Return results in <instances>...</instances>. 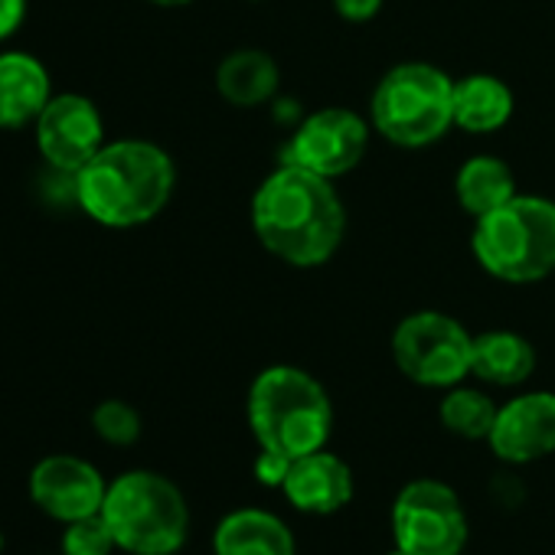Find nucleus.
Segmentation results:
<instances>
[{"label":"nucleus","mask_w":555,"mask_h":555,"mask_svg":"<svg viewBox=\"0 0 555 555\" xmlns=\"http://www.w3.org/2000/svg\"><path fill=\"white\" fill-rule=\"evenodd\" d=\"M258 245L292 268L327 264L347 238V206L334 180L282 160L251 193Z\"/></svg>","instance_id":"1"},{"label":"nucleus","mask_w":555,"mask_h":555,"mask_svg":"<svg viewBox=\"0 0 555 555\" xmlns=\"http://www.w3.org/2000/svg\"><path fill=\"white\" fill-rule=\"evenodd\" d=\"M173 186L177 167L160 144L118 138L73 177V203L105 229H138L167 209Z\"/></svg>","instance_id":"2"},{"label":"nucleus","mask_w":555,"mask_h":555,"mask_svg":"<svg viewBox=\"0 0 555 555\" xmlns=\"http://www.w3.org/2000/svg\"><path fill=\"white\" fill-rule=\"evenodd\" d=\"M245 418L258 448L278 451L292 461L327 448L334 435L331 392L314 373L292 363L264 366L251 379Z\"/></svg>","instance_id":"3"},{"label":"nucleus","mask_w":555,"mask_h":555,"mask_svg":"<svg viewBox=\"0 0 555 555\" xmlns=\"http://www.w3.org/2000/svg\"><path fill=\"white\" fill-rule=\"evenodd\" d=\"M470 251L503 285H535L555 271V199L516 193L500 209L474 219Z\"/></svg>","instance_id":"4"},{"label":"nucleus","mask_w":555,"mask_h":555,"mask_svg":"<svg viewBox=\"0 0 555 555\" xmlns=\"http://www.w3.org/2000/svg\"><path fill=\"white\" fill-rule=\"evenodd\" d=\"M373 131L405 151L431 147L454 128V79L431 63H399L373 89Z\"/></svg>","instance_id":"5"},{"label":"nucleus","mask_w":555,"mask_h":555,"mask_svg":"<svg viewBox=\"0 0 555 555\" xmlns=\"http://www.w3.org/2000/svg\"><path fill=\"white\" fill-rule=\"evenodd\" d=\"M102 516L128 555H177L190 535L183 490L157 470H128L108 483Z\"/></svg>","instance_id":"6"},{"label":"nucleus","mask_w":555,"mask_h":555,"mask_svg":"<svg viewBox=\"0 0 555 555\" xmlns=\"http://www.w3.org/2000/svg\"><path fill=\"white\" fill-rule=\"evenodd\" d=\"M399 373L425 389H451L470 376L474 334L444 311H412L392 331Z\"/></svg>","instance_id":"7"},{"label":"nucleus","mask_w":555,"mask_h":555,"mask_svg":"<svg viewBox=\"0 0 555 555\" xmlns=\"http://www.w3.org/2000/svg\"><path fill=\"white\" fill-rule=\"evenodd\" d=\"M470 535L457 490L435 477L409 480L392 503V539L412 555H461Z\"/></svg>","instance_id":"8"},{"label":"nucleus","mask_w":555,"mask_h":555,"mask_svg":"<svg viewBox=\"0 0 555 555\" xmlns=\"http://www.w3.org/2000/svg\"><path fill=\"white\" fill-rule=\"evenodd\" d=\"M370 134L373 125L366 115L340 105L318 108L295 128L285 160L327 180H340L363 164L370 151Z\"/></svg>","instance_id":"9"},{"label":"nucleus","mask_w":555,"mask_h":555,"mask_svg":"<svg viewBox=\"0 0 555 555\" xmlns=\"http://www.w3.org/2000/svg\"><path fill=\"white\" fill-rule=\"evenodd\" d=\"M34 141L50 170L76 177L105 144V118L89 95H53L34 125Z\"/></svg>","instance_id":"10"},{"label":"nucleus","mask_w":555,"mask_h":555,"mask_svg":"<svg viewBox=\"0 0 555 555\" xmlns=\"http://www.w3.org/2000/svg\"><path fill=\"white\" fill-rule=\"evenodd\" d=\"M108 480L76 454H50L30 470V500L60 522H76L102 513Z\"/></svg>","instance_id":"11"},{"label":"nucleus","mask_w":555,"mask_h":555,"mask_svg":"<svg viewBox=\"0 0 555 555\" xmlns=\"http://www.w3.org/2000/svg\"><path fill=\"white\" fill-rule=\"evenodd\" d=\"M487 448L506 464H532L555 451V392L532 389L496 409Z\"/></svg>","instance_id":"12"},{"label":"nucleus","mask_w":555,"mask_h":555,"mask_svg":"<svg viewBox=\"0 0 555 555\" xmlns=\"http://www.w3.org/2000/svg\"><path fill=\"white\" fill-rule=\"evenodd\" d=\"M353 490H357V480H353L350 464L327 448L295 457L282 483L285 500L298 513H308V516H331L344 509L353 500Z\"/></svg>","instance_id":"13"},{"label":"nucleus","mask_w":555,"mask_h":555,"mask_svg":"<svg viewBox=\"0 0 555 555\" xmlns=\"http://www.w3.org/2000/svg\"><path fill=\"white\" fill-rule=\"evenodd\" d=\"M53 99L50 69L24 50L0 53V131L34 128Z\"/></svg>","instance_id":"14"},{"label":"nucleus","mask_w":555,"mask_h":555,"mask_svg":"<svg viewBox=\"0 0 555 555\" xmlns=\"http://www.w3.org/2000/svg\"><path fill=\"white\" fill-rule=\"evenodd\" d=\"M212 555H298L295 529L271 509H229L212 532Z\"/></svg>","instance_id":"15"},{"label":"nucleus","mask_w":555,"mask_h":555,"mask_svg":"<svg viewBox=\"0 0 555 555\" xmlns=\"http://www.w3.org/2000/svg\"><path fill=\"white\" fill-rule=\"evenodd\" d=\"M282 86V69L274 56L258 47L232 50L216 66V92L232 108H258L274 99Z\"/></svg>","instance_id":"16"},{"label":"nucleus","mask_w":555,"mask_h":555,"mask_svg":"<svg viewBox=\"0 0 555 555\" xmlns=\"http://www.w3.org/2000/svg\"><path fill=\"white\" fill-rule=\"evenodd\" d=\"M516 112L513 89L493 73H470L454 79V128L467 134H493L509 125Z\"/></svg>","instance_id":"17"},{"label":"nucleus","mask_w":555,"mask_h":555,"mask_svg":"<svg viewBox=\"0 0 555 555\" xmlns=\"http://www.w3.org/2000/svg\"><path fill=\"white\" fill-rule=\"evenodd\" d=\"M535 373V347L516 331H483L474 334V366L470 376L496 386L516 389Z\"/></svg>","instance_id":"18"},{"label":"nucleus","mask_w":555,"mask_h":555,"mask_svg":"<svg viewBox=\"0 0 555 555\" xmlns=\"http://www.w3.org/2000/svg\"><path fill=\"white\" fill-rule=\"evenodd\" d=\"M516 177L509 164L496 154H474L454 173V199L470 216L480 219L516 196Z\"/></svg>","instance_id":"19"},{"label":"nucleus","mask_w":555,"mask_h":555,"mask_svg":"<svg viewBox=\"0 0 555 555\" xmlns=\"http://www.w3.org/2000/svg\"><path fill=\"white\" fill-rule=\"evenodd\" d=\"M496 409L500 405L483 389L457 383V386L444 389L441 405H438V418L451 435H457L464 441H487L490 428L496 422Z\"/></svg>","instance_id":"20"},{"label":"nucleus","mask_w":555,"mask_h":555,"mask_svg":"<svg viewBox=\"0 0 555 555\" xmlns=\"http://www.w3.org/2000/svg\"><path fill=\"white\" fill-rule=\"evenodd\" d=\"M92 428L105 444L115 448H131L141 438V415L131 402L125 399H105L92 412Z\"/></svg>","instance_id":"21"},{"label":"nucleus","mask_w":555,"mask_h":555,"mask_svg":"<svg viewBox=\"0 0 555 555\" xmlns=\"http://www.w3.org/2000/svg\"><path fill=\"white\" fill-rule=\"evenodd\" d=\"M118 548L108 522L102 513L95 516H86V519H76V522H66V532H63V555H112Z\"/></svg>","instance_id":"22"},{"label":"nucleus","mask_w":555,"mask_h":555,"mask_svg":"<svg viewBox=\"0 0 555 555\" xmlns=\"http://www.w3.org/2000/svg\"><path fill=\"white\" fill-rule=\"evenodd\" d=\"M251 470H255V480H258V483L282 490V483H285V477H288V470H292V457L278 454V451L258 448V457H255V467H251Z\"/></svg>","instance_id":"23"},{"label":"nucleus","mask_w":555,"mask_h":555,"mask_svg":"<svg viewBox=\"0 0 555 555\" xmlns=\"http://www.w3.org/2000/svg\"><path fill=\"white\" fill-rule=\"evenodd\" d=\"M331 4H334V14L340 21H347V24H370L383 11L386 0H331Z\"/></svg>","instance_id":"24"},{"label":"nucleus","mask_w":555,"mask_h":555,"mask_svg":"<svg viewBox=\"0 0 555 555\" xmlns=\"http://www.w3.org/2000/svg\"><path fill=\"white\" fill-rule=\"evenodd\" d=\"M27 21V0H0V43L11 40Z\"/></svg>","instance_id":"25"},{"label":"nucleus","mask_w":555,"mask_h":555,"mask_svg":"<svg viewBox=\"0 0 555 555\" xmlns=\"http://www.w3.org/2000/svg\"><path fill=\"white\" fill-rule=\"evenodd\" d=\"M147 4H154V8H164V11H177V8H186V4H193V0H147Z\"/></svg>","instance_id":"26"},{"label":"nucleus","mask_w":555,"mask_h":555,"mask_svg":"<svg viewBox=\"0 0 555 555\" xmlns=\"http://www.w3.org/2000/svg\"><path fill=\"white\" fill-rule=\"evenodd\" d=\"M386 555H412V552H405V548H399V545H396V548H392V552H386Z\"/></svg>","instance_id":"27"},{"label":"nucleus","mask_w":555,"mask_h":555,"mask_svg":"<svg viewBox=\"0 0 555 555\" xmlns=\"http://www.w3.org/2000/svg\"><path fill=\"white\" fill-rule=\"evenodd\" d=\"M0 552H4V535H0Z\"/></svg>","instance_id":"28"},{"label":"nucleus","mask_w":555,"mask_h":555,"mask_svg":"<svg viewBox=\"0 0 555 555\" xmlns=\"http://www.w3.org/2000/svg\"><path fill=\"white\" fill-rule=\"evenodd\" d=\"M461 555H464V552H461Z\"/></svg>","instance_id":"29"}]
</instances>
